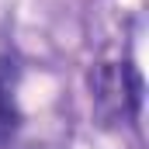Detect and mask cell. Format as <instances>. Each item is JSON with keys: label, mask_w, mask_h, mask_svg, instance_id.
Returning a JSON list of instances; mask_svg holds the SVG:
<instances>
[{"label": "cell", "mask_w": 149, "mask_h": 149, "mask_svg": "<svg viewBox=\"0 0 149 149\" xmlns=\"http://www.w3.org/2000/svg\"><path fill=\"white\" fill-rule=\"evenodd\" d=\"M90 104L101 125H132L142 108V76L132 63H97L87 73Z\"/></svg>", "instance_id": "6da1fadb"}, {"label": "cell", "mask_w": 149, "mask_h": 149, "mask_svg": "<svg viewBox=\"0 0 149 149\" xmlns=\"http://www.w3.org/2000/svg\"><path fill=\"white\" fill-rule=\"evenodd\" d=\"M17 66L10 59H0V139L17 128Z\"/></svg>", "instance_id": "7a4b0ae2"}]
</instances>
